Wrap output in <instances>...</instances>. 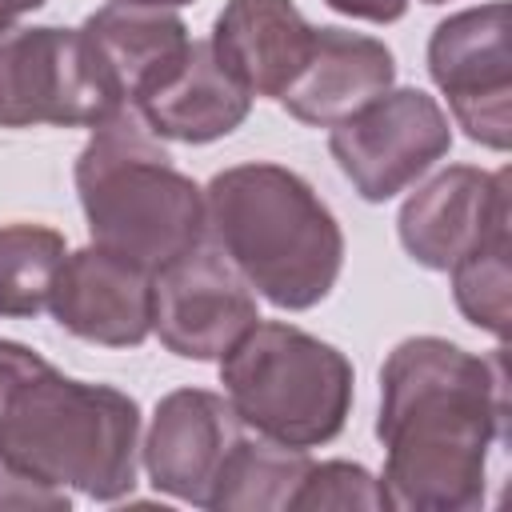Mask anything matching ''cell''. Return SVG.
Wrapping results in <instances>:
<instances>
[{"mask_svg": "<svg viewBox=\"0 0 512 512\" xmlns=\"http://www.w3.org/2000/svg\"><path fill=\"white\" fill-rule=\"evenodd\" d=\"M504 424V352L484 360L436 336L404 340L380 368L384 504L416 512L476 508L484 500L488 448L504 440Z\"/></svg>", "mask_w": 512, "mask_h": 512, "instance_id": "1", "label": "cell"}, {"mask_svg": "<svg viewBox=\"0 0 512 512\" xmlns=\"http://www.w3.org/2000/svg\"><path fill=\"white\" fill-rule=\"evenodd\" d=\"M136 400L60 376L32 348L0 340V464L92 500H120L136 484Z\"/></svg>", "mask_w": 512, "mask_h": 512, "instance_id": "2", "label": "cell"}, {"mask_svg": "<svg viewBox=\"0 0 512 512\" xmlns=\"http://www.w3.org/2000/svg\"><path fill=\"white\" fill-rule=\"evenodd\" d=\"M208 228L236 272L276 308L320 304L344 264V236L328 204L280 164H240L204 192Z\"/></svg>", "mask_w": 512, "mask_h": 512, "instance_id": "3", "label": "cell"}, {"mask_svg": "<svg viewBox=\"0 0 512 512\" xmlns=\"http://www.w3.org/2000/svg\"><path fill=\"white\" fill-rule=\"evenodd\" d=\"M76 188L92 244L144 272H160L192 252L208 228L200 188L172 164L132 108L96 124L76 160Z\"/></svg>", "mask_w": 512, "mask_h": 512, "instance_id": "4", "label": "cell"}, {"mask_svg": "<svg viewBox=\"0 0 512 512\" xmlns=\"http://www.w3.org/2000/svg\"><path fill=\"white\" fill-rule=\"evenodd\" d=\"M236 416L288 448L340 436L352 408V364L292 324H252L220 364Z\"/></svg>", "mask_w": 512, "mask_h": 512, "instance_id": "5", "label": "cell"}, {"mask_svg": "<svg viewBox=\"0 0 512 512\" xmlns=\"http://www.w3.org/2000/svg\"><path fill=\"white\" fill-rule=\"evenodd\" d=\"M124 108L80 28L0 32V128H96Z\"/></svg>", "mask_w": 512, "mask_h": 512, "instance_id": "6", "label": "cell"}, {"mask_svg": "<svg viewBox=\"0 0 512 512\" xmlns=\"http://www.w3.org/2000/svg\"><path fill=\"white\" fill-rule=\"evenodd\" d=\"M328 148L352 188L380 204L416 184V176H424L452 148V128L428 92L388 88L368 108L340 120Z\"/></svg>", "mask_w": 512, "mask_h": 512, "instance_id": "7", "label": "cell"}, {"mask_svg": "<svg viewBox=\"0 0 512 512\" xmlns=\"http://www.w3.org/2000/svg\"><path fill=\"white\" fill-rule=\"evenodd\" d=\"M428 72L448 96L456 124L484 148L512 140V52L508 4H484L448 16L428 44Z\"/></svg>", "mask_w": 512, "mask_h": 512, "instance_id": "8", "label": "cell"}, {"mask_svg": "<svg viewBox=\"0 0 512 512\" xmlns=\"http://www.w3.org/2000/svg\"><path fill=\"white\" fill-rule=\"evenodd\" d=\"M260 320L256 296L216 248H192L152 272V332L184 360H224Z\"/></svg>", "mask_w": 512, "mask_h": 512, "instance_id": "9", "label": "cell"}, {"mask_svg": "<svg viewBox=\"0 0 512 512\" xmlns=\"http://www.w3.org/2000/svg\"><path fill=\"white\" fill-rule=\"evenodd\" d=\"M508 232V172L456 164L400 208V244L424 268L448 272L468 252Z\"/></svg>", "mask_w": 512, "mask_h": 512, "instance_id": "10", "label": "cell"}, {"mask_svg": "<svg viewBox=\"0 0 512 512\" xmlns=\"http://www.w3.org/2000/svg\"><path fill=\"white\" fill-rule=\"evenodd\" d=\"M244 432L248 424L224 396L204 388H180L164 396L152 416L144 440L148 480L176 500L208 508L212 488Z\"/></svg>", "mask_w": 512, "mask_h": 512, "instance_id": "11", "label": "cell"}, {"mask_svg": "<svg viewBox=\"0 0 512 512\" xmlns=\"http://www.w3.org/2000/svg\"><path fill=\"white\" fill-rule=\"evenodd\" d=\"M48 308L80 340L132 348L152 332V272L96 244L80 248L64 256Z\"/></svg>", "mask_w": 512, "mask_h": 512, "instance_id": "12", "label": "cell"}, {"mask_svg": "<svg viewBox=\"0 0 512 512\" xmlns=\"http://www.w3.org/2000/svg\"><path fill=\"white\" fill-rule=\"evenodd\" d=\"M392 76L396 64L380 40L344 28H316L308 60L280 92V104L304 124L336 128L340 120L384 96L392 88Z\"/></svg>", "mask_w": 512, "mask_h": 512, "instance_id": "13", "label": "cell"}, {"mask_svg": "<svg viewBox=\"0 0 512 512\" xmlns=\"http://www.w3.org/2000/svg\"><path fill=\"white\" fill-rule=\"evenodd\" d=\"M132 104L156 136L208 144L244 124L252 96L220 68L208 40H188V48Z\"/></svg>", "mask_w": 512, "mask_h": 512, "instance_id": "14", "label": "cell"}, {"mask_svg": "<svg viewBox=\"0 0 512 512\" xmlns=\"http://www.w3.org/2000/svg\"><path fill=\"white\" fill-rule=\"evenodd\" d=\"M312 24L292 0H228L212 28V56L248 96H276L292 84L312 48Z\"/></svg>", "mask_w": 512, "mask_h": 512, "instance_id": "15", "label": "cell"}, {"mask_svg": "<svg viewBox=\"0 0 512 512\" xmlns=\"http://www.w3.org/2000/svg\"><path fill=\"white\" fill-rule=\"evenodd\" d=\"M80 32L124 104H132L188 48V28L180 16L128 0L92 12Z\"/></svg>", "mask_w": 512, "mask_h": 512, "instance_id": "16", "label": "cell"}, {"mask_svg": "<svg viewBox=\"0 0 512 512\" xmlns=\"http://www.w3.org/2000/svg\"><path fill=\"white\" fill-rule=\"evenodd\" d=\"M308 456L300 448H288L280 440L268 436H252L244 432V440L236 444V452L228 456L208 508H256V512H272V508H292V496L308 472Z\"/></svg>", "mask_w": 512, "mask_h": 512, "instance_id": "17", "label": "cell"}, {"mask_svg": "<svg viewBox=\"0 0 512 512\" xmlns=\"http://www.w3.org/2000/svg\"><path fill=\"white\" fill-rule=\"evenodd\" d=\"M64 256V236L44 224L0 228V316L44 312Z\"/></svg>", "mask_w": 512, "mask_h": 512, "instance_id": "18", "label": "cell"}, {"mask_svg": "<svg viewBox=\"0 0 512 512\" xmlns=\"http://www.w3.org/2000/svg\"><path fill=\"white\" fill-rule=\"evenodd\" d=\"M452 292L460 312L492 332L496 340L508 336L512 324V272H508V232L492 236L488 244H480L476 252H468L456 268H452Z\"/></svg>", "mask_w": 512, "mask_h": 512, "instance_id": "19", "label": "cell"}, {"mask_svg": "<svg viewBox=\"0 0 512 512\" xmlns=\"http://www.w3.org/2000/svg\"><path fill=\"white\" fill-rule=\"evenodd\" d=\"M292 508H388L380 480L364 472L360 464L328 460V464H308Z\"/></svg>", "mask_w": 512, "mask_h": 512, "instance_id": "20", "label": "cell"}, {"mask_svg": "<svg viewBox=\"0 0 512 512\" xmlns=\"http://www.w3.org/2000/svg\"><path fill=\"white\" fill-rule=\"evenodd\" d=\"M332 4L336 12H348V16H360V20H376V24H392L404 16L408 0H324Z\"/></svg>", "mask_w": 512, "mask_h": 512, "instance_id": "21", "label": "cell"}, {"mask_svg": "<svg viewBox=\"0 0 512 512\" xmlns=\"http://www.w3.org/2000/svg\"><path fill=\"white\" fill-rule=\"evenodd\" d=\"M40 4H44V0H0V32H8L12 20H20L24 12L40 8Z\"/></svg>", "mask_w": 512, "mask_h": 512, "instance_id": "22", "label": "cell"}, {"mask_svg": "<svg viewBox=\"0 0 512 512\" xmlns=\"http://www.w3.org/2000/svg\"><path fill=\"white\" fill-rule=\"evenodd\" d=\"M128 4H152V8H168V4H188V0H128Z\"/></svg>", "mask_w": 512, "mask_h": 512, "instance_id": "23", "label": "cell"}, {"mask_svg": "<svg viewBox=\"0 0 512 512\" xmlns=\"http://www.w3.org/2000/svg\"><path fill=\"white\" fill-rule=\"evenodd\" d=\"M424 4H440V0H424Z\"/></svg>", "mask_w": 512, "mask_h": 512, "instance_id": "24", "label": "cell"}]
</instances>
